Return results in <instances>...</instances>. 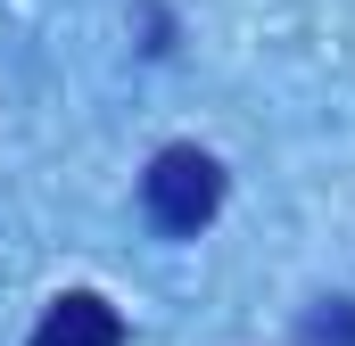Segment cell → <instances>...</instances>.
<instances>
[{"mask_svg": "<svg viewBox=\"0 0 355 346\" xmlns=\"http://www.w3.org/2000/svg\"><path fill=\"white\" fill-rule=\"evenodd\" d=\"M215 206H223V165H215L207 149L174 140V149L149 157V173H141V215H149L166 239H198V231L215 223Z\"/></svg>", "mask_w": 355, "mask_h": 346, "instance_id": "obj_1", "label": "cell"}, {"mask_svg": "<svg viewBox=\"0 0 355 346\" xmlns=\"http://www.w3.org/2000/svg\"><path fill=\"white\" fill-rule=\"evenodd\" d=\"M25 346H124V313L99 289H67V297H50V313L33 322Z\"/></svg>", "mask_w": 355, "mask_h": 346, "instance_id": "obj_2", "label": "cell"}, {"mask_svg": "<svg viewBox=\"0 0 355 346\" xmlns=\"http://www.w3.org/2000/svg\"><path fill=\"white\" fill-rule=\"evenodd\" d=\"M297 346H355V297H314L297 322Z\"/></svg>", "mask_w": 355, "mask_h": 346, "instance_id": "obj_3", "label": "cell"}]
</instances>
